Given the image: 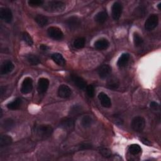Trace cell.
<instances>
[{"label":"cell","mask_w":161,"mask_h":161,"mask_svg":"<svg viewBox=\"0 0 161 161\" xmlns=\"http://www.w3.org/2000/svg\"><path fill=\"white\" fill-rule=\"evenodd\" d=\"M158 23V16L155 14H152L148 16L145 23V28L147 31H151L155 28Z\"/></svg>","instance_id":"cell-4"},{"label":"cell","mask_w":161,"mask_h":161,"mask_svg":"<svg viewBox=\"0 0 161 161\" xmlns=\"http://www.w3.org/2000/svg\"><path fill=\"white\" fill-rule=\"evenodd\" d=\"M91 145L87 143H82L80 144V145L79 146V149L80 150H87L91 148Z\"/></svg>","instance_id":"cell-36"},{"label":"cell","mask_w":161,"mask_h":161,"mask_svg":"<svg viewBox=\"0 0 161 161\" xmlns=\"http://www.w3.org/2000/svg\"><path fill=\"white\" fill-rule=\"evenodd\" d=\"M128 152L131 155H135L140 153L142 152V148L138 144H132L128 147Z\"/></svg>","instance_id":"cell-26"},{"label":"cell","mask_w":161,"mask_h":161,"mask_svg":"<svg viewBox=\"0 0 161 161\" xmlns=\"http://www.w3.org/2000/svg\"><path fill=\"white\" fill-rule=\"evenodd\" d=\"M22 38L23 41L29 46H31L33 43V41L31 36L29 35L28 33L25 31L22 34Z\"/></svg>","instance_id":"cell-30"},{"label":"cell","mask_w":161,"mask_h":161,"mask_svg":"<svg viewBox=\"0 0 161 161\" xmlns=\"http://www.w3.org/2000/svg\"><path fill=\"white\" fill-rule=\"evenodd\" d=\"M82 112V108L80 105H74L70 109L69 114L70 116L73 117H77L79 115H80Z\"/></svg>","instance_id":"cell-20"},{"label":"cell","mask_w":161,"mask_h":161,"mask_svg":"<svg viewBox=\"0 0 161 161\" xmlns=\"http://www.w3.org/2000/svg\"><path fill=\"white\" fill-rule=\"evenodd\" d=\"M160 6H161V3H160L158 4V6H158V9H159V10H160V9H161Z\"/></svg>","instance_id":"cell-40"},{"label":"cell","mask_w":161,"mask_h":161,"mask_svg":"<svg viewBox=\"0 0 161 161\" xmlns=\"http://www.w3.org/2000/svg\"><path fill=\"white\" fill-rule=\"evenodd\" d=\"M71 78L72 81L77 87H79L80 89H84L85 88H86V82L82 77H79L76 75H72Z\"/></svg>","instance_id":"cell-16"},{"label":"cell","mask_w":161,"mask_h":161,"mask_svg":"<svg viewBox=\"0 0 161 161\" xmlns=\"http://www.w3.org/2000/svg\"><path fill=\"white\" fill-rule=\"evenodd\" d=\"M6 91V88L4 87H1V89H0V92H1V95L3 96L4 92Z\"/></svg>","instance_id":"cell-39"},{"label":"cell","mask_w":161,"mask_h":161,"mask_svg":"<svg viewBox=\"0 0 161 161\" xmlns=\"http://www.w3.org/2000/svg\"><path fill=\"white\" fill-rule=\"evenodd\" d=\"M72 94V91L70 88L65 84H62L58 89V95L62 98H68Z\"/></svg>","instance_id":"cell-12"},{"label":"cell","mask_w":161,"mask_h":161,"mask_svg":"<svg viewBox=\"0 0 161 161\" xmlns=\"http://www.w3.org/2000/svg\"><path fill=\"white\" fill-rule=\"evenodd\" d=\"M65 4L60 1H48L44 6L45 10L50 12H60L65 8Z\"/></svg>","instance_id":"cell-1"},{"label":"cell","mask_w":161,"mask_h":161,"mask_svg":"<svg viewBox=\"0 0 161 161\" xmlns=\"http://www.w3.org/2000/svg\"><path fill=\"white\" fill-rule=\"evenodd\" d=\"M52 60L58 65L64 66L65 64V60L63 56L58 53H54L51 55Z\"/></svg>","instance_id":"cell-19"},{"label":"cell","mask_w":161,"mask_h":161,"mask_svg":"<svg viewBox=\"0 0 161 161\" xmlns=\"http://www.w3.org/2000/svg\"><path fill=\"white\" fill-rule=\"evenodd\" d=\"M35 20L40 26H44L48 23L47 18L42 14L36 15L35 18Z\"/></svg>","instance_id":"cell-25"},{"label":"cell","mask_w":161,"mask_h":161,"mask_svg":"<svg viewBox=\"0 0 161 161\" xmlns=\"http://www.w3.org/2000/svg\"><path fill=\"white\" fill-rule=\"evenodd\" d=\"M26 58L28 62L33 65H36L40 63V60L35 55H29L27 56Z\"/></svg>","instance_id":"cell-29"},{"label":"cell","mask_w":161,"mask_h":161,"mask_svg":"<svg viewBox=\"0 0 161 161\" xmlns=\"http://www.w3.org/2000/svg\"><path fill=\"white\" fill-rule=\"evenodd\" d=\"M53 129L50 125H42L39 126L36 129L37 135L42 138H47L50 137L53 133Z\"/></svg>","instance_id":"cell-2"},{"label":"cell","mask_w":161,"mask_h":161,"mask_svg":"<svg viewBox=\"0 0 161 161\" xmlns=\"http://www.w3.org/2000/svg\"><path fill=\"white\" fill-rule=\"evenodd\" d=\"M123 7L121 4L118 2H116L113 4L111 9L112 17L114 20H118L119 19L122 13Z\"/></svg>","instance_id":"cell-8"},{"label":"cell","mask_w":161,"mask_h":161,"mask_svg":"<svg viewBox=\"0 0 161 161\" xmlns=\"http://www.w3.org/2000/svg\"><path fill=\"white\" fill-rule=\"evenodd\" d=\"M119 86V83L116 80H111L108 83V87L110 89L115 90Z\"/></svg>","instance_id":"cell-32"},{"label":"cell","mask_w":161,"mask_h":161,"mask_svg":"<svg viewBox=\"0 0 161 161\" xmlns=\"http://www.w3.org/2000/svg\"><path fill=\"white\" fill-rule=\"evenodd\" d=\"M48 35L55 40H61L64 38V33L58 27L50 26L47 30Z\"/></svg>","instance_id":"cell-5"},{"label":"cell","mask_w":161,"mask_h":161,"mask_svg":"<svg viewBox=\"0 0 161 161\" xmlns=\"http://www.w3.org/2000/svg\"><path fill=\"white\" fill-rule=\"evenodd\" d=\"M85 43H86V40L83 37H79L76 38L73 43L74 47L76 48H82L85 46Z\"/></svg>","instance_id":"cell-28"},{"label":"cell","mask_w":161,"mask_h":161,"mask_svg":"<svg viewBox=\"0 0 161 161\" xmlns=\"http://www.w3.org/2000/svg\"><path fill=\"white\" fill-rule=\"evenodd\" d=\"M75 121L74 119L72 117H66L62 118L60 121L59 126L67 131H70L73 129L74 126Z\"/></svg>","instance_id":"cell-6"},{"label":"cell","mask_w":161,"mask_h":161,"mask_svg":"<svg viewBox=\"0 0 161 161\" xmlns=\"http://www.w3.org/2000/svg\"><path fill=\"white\" fill-rule=\"evenodd\" d=\"M143 42L142 38L137 33H134L133 34V43L136 47L140 46Z\"/></svg>","instance_id":"cell-31"},{"label":"cell","mask_w":161,"mask_h":161,"mask_svg":"<svg viewBox=\"0 0 161 161\" xmlns=\"http://www.w3.org/2000/svg\"><path fill=\"white\" fill-rule=\"evenodd\" d=\"M0 17L6 23H11L13 19V14L10 9L8 8H2L0 9Z\"/></svg>","instance_id":"cell-11"},{"label":"cell","mask_w":161,"mask_h":161,"mask_svg":"<svg viewBox=\"0 0 161 161\" xmlns=\"http://www.w3.org/2000/svg\"><path fill=\"white\" fill-rule=\"evenodd\" d=\"M131 126L135 131L141 132L145 126V120L142 116H136L132 119Z\"/></svg>","instance_id":"cell-3"},{"label":"cell","mask_w":161,"mask_h":161,"mask_svg":"<svg viewBox=\"0 0 161 161\" xmlns=\"http://www.w3.org/2000/svg\"><path fill=\"white\" fill-rule=\"evenodd\" d=\"M158 107H159V105L157 103H155V102H152L150 103V108H152V109H157Z\"/></svg>","instance_id":"cell-37"},{"label":"cell","mask_w":161,"mask_h":161,"mask_svg":"<svg viewBox=\"0 0 161 161\" xmlns=\"http://www.w3.org/2000/svg\"><path fill=\"white\" fill-rule=\"evenodd\" d=\"M32 89H33L32 79L30 77H25L21 84V92L24 94H26L30 93Z\"/></svg>","instance_id":"cell-7"},{"label":"cell","mask_w":161,"mask_h":161,"mask_svg":"<svg viewBox=\"0 0 161 161\" xmlns=\"http://www.w3.org/2000/svg\"><path fill=\"white\" fill-rule=\"evenodd\" d=\"M49 86V80L45 77L40 78L38 81V92L40 94H44Z\"/></svg>","instance_id":"cell-10"},{"label":"cell","mask_w":161,"mask_h":161,"mask_svg":"<svg viewBox=\"0 0 161 161\" xmlns=\"http://www.w3.org/2000/svg\"><path fill=\"white\" fill-rule=\"evenodd\" d=\"M28 3L31 7H38L42 5L43 1L42 0H30L28 1Z\"/></svg>","instance_id":"cell-33"},{"label":"cell","mask_w":161,"mask_h":161,"mask_svg":"<svg viewBox=\"0 0 161 161\" xmlns=\"http://www.w3.org/2000/svg\"><path fill=\"white\" fill-rule=\"evenodd\" d=\"M14 67V64L12 63L11 61L10 60L6 61L2 64L1 67V69H0L1 74H8L9 72H11L13 70Z\"/></svg>","instance_id":"cell-15"},{"label":"cell","mask_w":161,"mask_h":161,"mask_svg":"<svg viewBox=\"0 0 161 161\" xmlns=\"http://www.w3.org/2000/svg\"><path fill=\"white\" fill-rule=\"evenodd\" d=\"M86 92L89 97H93L94 96V87L92 85H88L86 87Z\"/></svg>","instance_id":"cell-35"},{"label":"cell","mask_w":161,"mask_h":161,"mask_svg":"<svg viewBox=\"0 0 161 161\" xmlns=\"http://www.w3.org/2000/svg\"><path fill=\"white\" fill-rule=\"evenodd\" d=\"M97 72L99 77L101 79H106L111 74V67L108 64H104L99 68Z\"/></svg>","instance_id":"cell-13"},{"label":"cell","mask_w":161,"mask_h":161,"mask_svg":"<svg viewBox=\"0 0 161 161\" xmlns=\"http://www.w3.org/2000/svg\"><path fill=\"white\" fill-rule=\"evenodd\" d=\"M130 59V54L128 53H123L120 57L119 58L118 62H117V65L118 67H124L128 62Z\"/></svg>","instance_id":"cell-21"},{"label":"cell","mask_w":161,"mask_h":161,"mask_svg":"<svg viewBox=\"0 0 161 161\" xmlns=\"http://www.w3.org/2000/svg\"><path fill=\"white\" fill-rule=\"evenodd\" d=\"M14 121L13 119L11 118H7L4 119L2 123V126L3 129H4L6 131H9L11 130L14 126Z\"/></svg>","instance_id":"cell-23"},{"label":"cell","mask_w":161,"mask_h":161,"mask_svg":"<svg viewBox=\"0 0 161 161\" xmlns=\"http://www.w3.org/2000/svg\"><path fill=\"white\" fill-rule=\"evenodd\" d=\"M40 48L42 50H43V51H47V50L49 48V47H48L47 45H46L42 44V45H40Z\"/></svg>","instance_id":"cell-38"},{"label":"cell","mask_w":161,"mask_h":161,"mask_svg":"<svg viewBox=\"0 0 161 161\" xmlns=\"http://www.w3.org/2000/svg\"><path fill=\"white\" fill-rule=\"evenodd\" d=\"M92 123V119L90 116L86 115L83 116L81 119V125L84 128H89Z\"/></svg>","instance_id":"cell-27"},{"label":"cell","mask_w":161,"mask_h":161,"mask_svg":"<svg viewBox=\"0 0 161 161\" xmlns=\"http://www.w3.org/2000/svg\"><path fill=\"white\" fill-rule=\"evenodd\" d=\"M108 17V15L107 12L105 11H102L96 14L94 17V19L97 23L99 24H103L107 20Z\"/></svg>","instance_id":"cell-18"},{"label":"cell","mask_w":161,"mask_h":161,"mask_svg":"<svg viewBox=\"0 0 161 161\" xmlns=\"http://www.w3.org/2000/svg\"><path fill=\"white\" fill-rule=\"evenodd\" d=\"M109 43L108 41V40L105 38H101L97 40L94 43V47L97 50H103L106 49L109 47Z\"/></svg>","instance_id":"cell-17"},{"label":"cell","mask_w":161,"mask_h":161,"mask_svg":"<svg viewBox=\"0 0 161 161\" xmlns=\"http://www.w3.org/2000/svg\"><path fill=\"white\" fill-rule=\"evenodd\" d=\"M98 98L101 105L104 108H109L111 106V101L107 94L101 92L98 95Z\"/></svg>","instance_id":"cell-14"},{"label":"cell","mask_w":161,"mask_h":161,"mask_svg":"<svg viewBox=\"0 0 161 161\" xmlns=\"http://www.w3.org/2000/svg\"><path fill=\"white\" fill-rule=\"evenodd\" d=\"M21 104V99L20 98H16L14 100H13L12 102L9 103L7 104V107L8 109L11 110H15L18 109Z\"/></svg>","instance_id":"cell-24"},{"label":"cell","mask_w":161,"mask_h":161,"mask_svg":"<svg viewBox=\"0 0 161 161\" xmlns=\"http://www.w3.org/2000/svg\"><path fill=\"white\" fill-rule=\"evenodd\" d=\"M99 152L104 157H106V158H109L111 156V152L110 150H109L108 148H101L99 150Z\"/></svg>","instance_id":"cell-34"},{"label":"cell","mask_w":161,"mask_h":161,"mask_svg":"<svg viewBox=\"0 0 161 161\" xmlns=\"http://www.w3.org/2000/svg\"><path fill=\"white\" fill-rule=\"evenodd\" d=\"M13 142L12 138L6 135H3L0 138V146L1 147H4L10 145Z\"/></svg>","instance_id":"cell-22"},{"label":"cell","mask_w":161,"mask_h":161,"mask_svg":"<svg viewBox=\"0 0 161 161\" xmlns=\"http://www.w3.org/2000/svg\"><path fill=\"white\" fill-rule=\"evenodd\" d=\"M66 24L67 26L72 30L77 29L81 24L80 19L77 16H71L66 20Z\"/></svg>","instance_id":"cell-9"}]
</instances>
